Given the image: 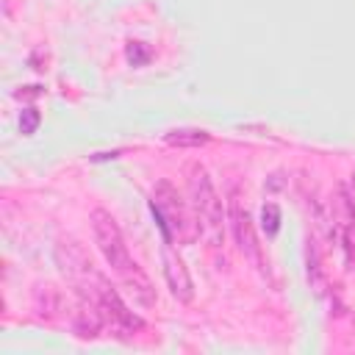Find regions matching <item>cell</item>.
Wrapping results in <instances>:
<instances>
[{"mask_svg":"<svg viewBox=\"0 0 355 355\" xmlns=\"http://www.w3.org/2000/svg\"><path fill=\"white\" fill-rule=\"evenodd\" d=\"M261 227L266 230V236H275L280 230V208L275 202H263V208H261Z\"/></svg>","mask_w":355,"mask_h":355,"instance_id":"11","label":"cell"},{"mask_svg":"<svg viewBox=\"0 0 355 355\" xmlns=\"http://www.w3.org/2000/svg\"><path fill=\"white\" fill-rule=\"evenodd\" d=\"M89 222H92L94 244H97L100 255L105 258V263H108L116 275L128 272L136 261L130 258L128 244H125V236H122V230H119L116 219L111 216V211H105V208H94V211L89 214Z\"/></svg>","mask_w":355,"mask_h":355,"instance_id":"3","label":"cell"},{"mask_svg":"<svg viewBox=\"0 0 355 355\" xmlns=\"http://www.w3.org/2000/svg\"><path fill=\"white\" fill-rule=\"evenodd\" d=\"M164 141L169 147H202L211 141V133L202 128H175L164 136Z\"/></svg>","mask_w":355,"mask_h":355,"instance_id":"10","label":"cell"},{"mask_svg":"<svg viewBox=\"0 0 355 355\" xmlns=\"http://www.w3.org/2000/svg\"><path fill=\"white\" fill-rule=\"evenodd\" d=\"M161 272H164V280H166L169 294H172L178 302H191V300H194L191 275H189L183 258L169 247V241H164V247H161Z\"/></svg>","mask_w":355,"mask_h":355,"instance_id":"6","label":"cell"},{"mask_svg":"<svg viewBox=\"0 0 355 355\" xmlns=\"http://www.w3.org/2000/svg\"><path fill=\"white\" fill-rule=\"evenodd\" d=\"M305 277H308L311 288L322 297L324 288H327V275H324V266H322V252L316 247V239H308V247H305Z\"/></svg>","mask_w":355,"mask_h":355,"instance_id":"9","label":"cell"},{"mask_svg":"<svg viewBox=\"0 0 355 355\" xmlns=\"http://www.w3.org/2000/svg\"><path fill=\"white\" fill-rule=\"evenodd\" d=\"M341 247H344V255H347V263L349 269H355V222L341 227Z\"/></svg>","mask_w":355,"mask_h":355,"instance_id":"14","label":"cell"},{"mask_svg":"<svg viewBox=\"0 0 355 355\" xmlns=\"http://www.w3.org/2000/svg\"><path fill=\"white\" fill-rule=\"evenodd\" d=\"M39 122H42V116H39V111L33 105H28V108L19 111V133L22 136H33L36 128H39Z\"/></svg>","mask_w":355,"mask_h":355,"instance_id":"13","label":"cell"},{"mask_svg":"<svg viewBox=\"0 0 355 355\" xmlns=\"http://www.w3.org/2000/svg\"><path fill=\"white\" fill-rule=\"evenodd\" d=\"M33 311L42 319H55L64 311V297L53 283H39L33 288Z\"/></svg>","mask_w":355,"mask_h":355,"instance_id":"8","label":"cell"},{"mask_svg":"<svg viewBox=\"0 0 355 355\" xmlns=\"http://www.w3.org/2000/svg\"><path fill=\"white\" fill-rule=\"evenodd\" d=\"M150 205H153V214L158 216V227L164 233V241H169L172 236L180 239V241H191L200 233L197 230V219L191 216V211L183 202L180 191L166 178L155 180Z\"/></svg>","mask_w":355,"mask_h":355,"instance_id":"2","label":"cell"},{"mask_svg":"<svg viewBox=\"0 0 355 355\" xmlns=\"http://www.w3.org/2000/svg\"><path fill=\"white\" fill-rule=\"evenodd\" d=\"M55 263H58L64 280L75 288L78 297H80V294H89L94 277L100 275V272L92 266V261H89V255L83 252V247H80L78 241H72V239H61V241L55 244Z\"/></svg>","mask_w":355,"mask_h":355,"instance_id":"5","label":"cell"},{"mask_svg":"<svg viewBox=\"0 0 355 355\" xmlns=\"http://www.w3.org/2000/svg\"><path fill=\"white\" fill-rule=\"evenodd\" d=\"M227 219H230V230H233V239H236L239 252H241L261 275H266V261H263V250H261L258 236H255L252 216H250V211L241 205V194H239L236 186L230 189V197H227Z\"/></svg>","mask_w":355,"mask_h":355,"instance_id":"4","label":"cell"},{"mask_svg":"<svg viewBox=\"0 0 355 355\" xmlns=\"http://www.w3.org/2000/svg\"><path fill=\"white\" fill-rule=\"evenodd\" d=\"M119 280H122V286L128 288V294L133 297V302H139L141 308H153L155 305V288H153V283H150V277L139 269V263H133L128 272H122L119 275Z\"/></svg>","mask_w":355,"mask_h":355,"instance_id":"7","label":"cell"},{"mask_svg":"<svg viewBox=\"0 0 355 355\" xmlns=\"http://www.w3.org/2000/svg\"><path fill=\"white\" fill-rule=\"evenodd\" d=\"M125 55H128V61H130L133 67H144V64L153 58V53H150V47H147L144 42H128Z\"/></svg>","mask_w":355,"mask_h":355,"instance_id":"12","label":"cell"},{"mask_svg":"<svg viewBox=\"0 0 355 355\" xmlns=\"http://www.w3.org/2000/svg\"><path fill=\"white\" fill-rule=\"evenodd\" d=\"M189 194L200 236L208 241V247L219 250L225 244V211L222 197L216 194L214 180L202 164H191L189 169Z\"/></svg>","mask_w":355,"mask_h":355,"instance_id":"1","label":"cell"},{"mask_svg":"<svg viewBox=\"0 0 355 355\" xmlns=\"http://www.w3.org/2000/svg\"><path fill=\"white\" fill-rule=\"evenodd\" d=\"M39 94H42V86H22L19 92H14V97H17V100H22V97L33 100V97H39Z\"/></svg>","mask_w":355,"mask_h":355,"instance_id":"15","label":"cell"}]
</instances>
